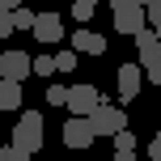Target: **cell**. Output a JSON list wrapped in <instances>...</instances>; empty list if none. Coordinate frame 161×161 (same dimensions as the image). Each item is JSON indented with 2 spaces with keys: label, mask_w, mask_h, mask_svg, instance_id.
Segmentation results:
<instances>
[{
  "label": "cell",
  "mask_w": 161,
  "mask_h": 161,
  "mask_svg": "<svg viewBox=\"0 0 161 161\" xmlns=\"http://www.w3.org/2000/svg\"><path fill=\"white\" fill-rule=\"evenodd\" d=\"M13 148L25 153V157H34L42 148V114L38 110H21V119L13 127Z\"/></svg>",
  "instance_id": "cell-1"
},
{
  "label": "cell",
  "mask_w": 161,
  "mask_h": 161,
  "mask_svg": "<svg viewBox=\"0 0 161 161\" xmlns=\"http://www.w3.org/2000/svg\"><path fill=\"white\" fill-rule=\"evenodd\" d=\"M114 30H119V34H131V38H140V34L148 30V8H140V4H123V8H114Z\"/></svg>",
  "instance_id": "cell-2"
},
{
  "label": "cell",
  "mask_w": 161,
  "mask_h": 161,
  "mask_svg": "<svg viewBox=\"0 0 161 161\" xmlns=\"http://www.w3.org/2000/svg\"><path fill=\"white\" fill-rule=\"evenodd\" d=\"M85 119L93 123V131H97V136H110V140H114V136L123 131V110H114L110 102H102L93 114H85Z\"/></svg>",
  "instance_id": "cell-3"
},
{
  "label": "cell",
  "mask_w": 161,
  "mask_h": 161,
  "mask_svg": "<svg viewBox=\"0 0 161 161\" xmlns=\"http://www.w3.org/2000/svg\"><path fill=\"white\" fill-rule=\"evenodd\" d=\"M97 140V131H93V123L85 119V114H72V119L64 123V144L68 148H89Z\"/></svg>",
  "instance_id": "cell-4"
},
{
  "label": "cell",
  "mask_w": 161,
  "mask_h": 161,
  "mask_svg": "<svg viewBox=\"0 0 161 161\" xmlns=\"http://www.w3.org/2000/svg\"><path fill=\"white\" fill-rule=\"evenodd\" d=\"M34 72V59L25 55V51H4V55H0V76L4 80H25Z\"/></svg>",
  "instance_id": "cell-5"
},
{
  "label": "cell",
  "mask_w": 161,
  "mask_h": 161,
  "mask_svg": "<svg viewBox=\"0 0 161 161\" xmlns=\"http://www.w3.org/2000/svg\"><path fill=\"white\" fill-rule=\"evenodd\" d=\"M97 106H102V93L93 85H72V93H68V110L72 114H93Z\"/></svg>",
  "instance_id": "cell-6"
},
{
  "label": "cell",
  "mask_w": 161,
  "mask_h": 161,
  "mask_svg": "<svg viewBox=\"0 0 161 161\" xmlns=\"http://www.w3.org/2000/svg\"><path fill=\"white\" fill-rule=\"evenodd\" d=\"M136 51H140V68H144V72L157 68V64H161V34H157V30H144V34L136 38Z\"/></svg>",
  "instance_id": "cell-7"
},
{
  "label": "cell",
  "mask_w": 161,
  "mask_h": 161,
  "mask_svg": "<svg viewBox=\"0 0 161 161\" xmlns=\"http://www.w3.org/2000/svg\"><path fill=\"white\" fill-rule=\"evenodd\" d=\"M140 76H144L140 64H123L119 68V97H123V102H131V97L140 93Z\"/></svg>",
  "instance_id": "cell-8"
},
{
  "label": "cell",
  "mask_w": 161,
  "mask_h": 161,
  "mask_svg": "<svg viewBox=\"0 0 161 161\" xmlns=\"http://www.w3.org/2000/svg\"><path fill=\"white\" fill-rule=\"evenodd\" d=\"M34 38H38V42H59V38H64V21H59L55 13H38Z\"/></svg>",
  "instance_id": "cell-9"
},
{
  "label": "cell",
  "mask_w": 161,
  "mask_h": 161,
  "mask_svg": "<svg viewBox=\"0 0 161 161\" xmlns=\"http://www.w3.org/2000/svg\"><path fill=\"white\" fill-rule=\"evenodd\" d=\"M72 51L102 55V51H106V38H102V34H93V30H76V34H72Z\"/></svg>",
  "instance_id": "cell-10"
},
{
  "label": "cell",
  "mask_w": 161,
  "mask_h": 161,
  "mask_svg": "<svg viewBox=\"0 0 161 161\" xmlns=\"http://www.w3.org/2000/svg\"><path fill=\"white\" fill-rule=\"evenodd\" d=\"M21 106V80H4L0 85V110H17Z\"/></svg>",
  "instance_id": "cell-11"
},
{
  "label": "cell",
  "mask_w": 161,
  "mask_h": 161,
  "mask_svg": "<svg viewBox=\"0 0 161 161\" xmlns=\"http://www.w3.org/2000/svg\"><path fill=\"white\" fill-rule=\"evenodd\" d=\"M119 153H136V136H131L127 127H123L119 136H114V157H119Z\"/></svg>",
  "instance_id": "cell-12"
},
{
  "label": "cell",
  "mask_w": 161,
  "mask_h": 161,
  "mask_svg": "<svg viewBox=\"0 0 161 161\" xmlns=\"http://www.w3.org/2000/svg\"><path fill=\"white\" fill-rule=\"evenodd\" d=\"M93 8H97V0H72V17H76V21H89Z\"/></svg>",
  "instance_id": "cell-13"
},
{
  "label": "cell",
  "mask_w": 161,
  "mask_h": 161,
  "mask_svg": "<svg viewBox=\"0 0 161 161\" xmlns=\"http://www.w3.org/2000/svg\"><path fill=\"white\" fill-rule=\"evenodd\" d=\"M51 72H59L55 55H38V59H34V76H51Z\"/></svg>",
  "instance_id": "cell-14"
},
{
  "label": "cell",
  "mask_w": 161,
  "mask_h": 161,
  "mask_svg": "<svg viewBox=\"0 0 161 161\" xmlns=\"http://www.w3.org/2000/svg\"><path fill=\"white\" fill-rule=\"evenodd\" d=\"M68 93L72 89H64V85H47V102L51 106H68Z\"/></svg>",
  "instance_id": "cell-15"
},
{
  "label": "cell",
  "mask_w": 161,
  "mask_h": 161,
  "mask_svg": "<svg viewBox=\"0 0 161 161\" xmlns=\"http://www.w3.org/2000/svg\"><path fill=\"white\" fill-rule=\"evenodd\" d=\"M55 68L59 72H72L76 68V51H55Z\"/></svg>",
  "instance_id": "cell-16"
},
{
  "label": "cell",
  "mask_w": 161,
  "mask_h": 161,
  "mask_svg": "<svg viewBox=\"0 0 161 161\" xmlns=\"http://www.w3.org/2000/svg\"><path fill=\"white\" fill-rule=\"evenodd\" d=\"M148 21H153V30H161V0L148 4Z\"/></svg>",
  "instance_id": "cell-17"
},
{
  "label": "cell",
  "mask_w": 161,
  "mask_h": 161,
  "mask_svg": "<svg viewBox=\"0 0 161 161\" xmlns=\"http://www.w3.org/2000/svg\"><path fill=\"white\" fill-rule=\"evenodd\" d=\"M17 30V21H13V13H4V17H0V34H4V38H8V34H13Z\"/></svg>",
  "instance_id": "cell-18"
},
{
  "label": "cell",
  "mask_w": 161,
  "mask_h": 161,
  "mask_svg": "<svg viewBox=\"0 0 161 161\" xmlns=\"http://www.w3.org/2000/svg\"><path fill=\"white\" fill-rule=\"evenodd\" d=\"M0 161H30V157H25V153H17V148H13V144H8V148H4V153H0Z\"/></svg>",
  "instance_id": "cell-19"
},
{
  "label": "cell",
  "mask_w": 161,
  "mask_h": 161,
  "mask_svg": "<svg viewBox=\"0 0 161 161\" xmlns=\"http://www.w3.org/2000/svg\"><path fill=\"white\" fill-rule=\"evenodd\" d=\"M148 157H153V161H161V131L153 136V144H148Z\"/></svg>",
  "instance_id": "cell-20"
},
{
  "label": "cell",
  "mask_w": 161,
  "mask_h": 161,
  "mask_svg": "<svg viewBox=\"0 0 161 161\" xmlns=\"http://www.w3.org/2000/svg\"><path fill=\"white\" fill-rule=\"evenodd\" d=\"M123 4H140V8H148L153 0H110V8H123Z\"/></svg>",
  "instance_id": "cell-21"
},
{
  "label": "cell",
  "mask_w": 161,
  "mask_h": 161,
  "mask_svg": "<svg viewBox=\"0 0 161 161\" xmlns=\"http://www.w3.org/2000/svg\"><path fill=\"white\" fill-rule=\"evenodd\" d=\"M21 4H25V0H0V8H4V13H17Z\"/></svg>",
  "instance_id": "cell-22"
},
{
  "label": "cell",
  "mask_w": 161,
  "mask_h": 161,
  "mask_svg": "<svg viewBox=\"0 0 161 161\" xmlns=\"http://www.w3.org/2000/svg\"><path fill=\"white\" fill-rule=\"evenodd\" d=\"M148 80H153V85H161V64H157V68H148Z\"/></svg>",
  "instance_id": "cell-23"
},
{
  "label": "cell",
  "mask_w": 161,
  "mask_h": 161,
  "mask_svg": "<svg viewBox=\"0 0 161 161\" xmlns=\"http://www.w3.org/2000/svg\"><path fill=\"white\" fill-rule=\"evenodd\" d=\"M114 161H136V153H119V157H114Z\"/></svg>",
  "instance_id": "cell-24"
},
{
  "label": "cell",
  "mask_w": 161,
  "mask_h": 161,
  "mask_svg": "<svg viewBox=\"0 0 161 161\" xmlns=\"http://www.w3.org/2000/svg\"><path fill=\"white\" fill-rule=\"evenodd\" d=\"M157 34H161V30H157Z\"/></svg>",
  "instance_id": "cell-25"
}]
</instances>
